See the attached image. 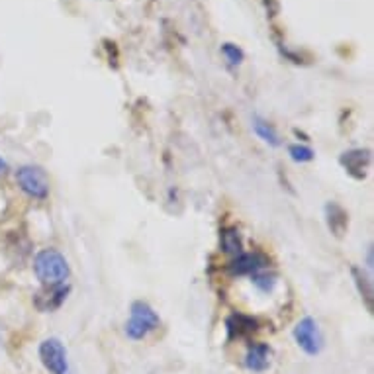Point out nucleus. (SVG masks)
Instances as JSON below:
<instances>
[{"mask_svg": "<svg viewBox=\"0 0 374 374\" xmlns=\"http://www.w3.org/2000/svg\"><path fill=\"white\" fill-rule=\"evenodd\" d=\"M251 277H253V282H255L263 292H270V290L275 288V284H277V277H275V275H269L265 269L255 272V275H251Z\"/></svg>", "mask_w": 374, "mask_h": 374, "instance_id": "16", "label": "nucleus"}, {"mask_svg": "<svg viewBox=\"0 0 374 374\" xmlns=\"http://www.w3.org/2000/svg\"><path fill=\"white\" fill-rule=\"evenodd\" d=\"M341 165L347 169V173L355 179H365L366 171L370 167V151L368 149H353V151H347L341 157Z\"/></svg>", "mask_w": 374, "mask_h": 374, "instance_id": "7", "label": "nucleus"}, {"mask_svg": "<svg viewBox=\"0 0 374 374\" xmlns=\"http://www.w3.org/2000/svg\"><path fill=\"white\" fill-rule=\"evenodd\" d=\"M69 290H71V286H65V284H55V286L46 288V290H41L34 296V304H36L39 312H53V310L61 307V304L65 302Z\"/></svg>", "mask_w": 374, "mask_h": 374, "instance_id": "6", "label": "nucleus"}, {"mask_svg": "<svg viewBox=\"0 0 374 374\" xmlns=\"http://www.w3.org/2000/svg\"><path fill=\"white\" fill-rule=\"evenodd\" d=\"M220 240L221 249L226 251V253H230L233 257H237V255L243 253V241H241L240 231L235 230V228H226V230L221 231Z\"/></svg>", "mask_w": 374, "mask_h": 374, "instance_id": "13", "label": "nucleus"}, {"mask_svg": "<svg viewBox=\"0 0 374 374\" xmlns=\"http://www.w3.org/2000/svg\"><path fill=\"white\" fill-rule=\"evenodd\" d=\"M159 324H161V319L153 307L144 300H137L132 304L130 319L125 321V335L134 341H139V339H145L151 331H155Z\"/></svg>", "mask_w": 374, "mask_h": 374, "instance_id": "2", "label": "nucleus"}, {"mask_svg": "<svg viewBox=\"0 0 374 374\" xmlns=\"http://www.w3.org/2000/svg\"><path fill=\"white\" fill-rule=\"evenodd\" d=\"M6 171H8V165H6V161H4V159L0 157V176L6 173Z\"/></svg>", "mask_w": 374, "mask_h": 374, "instance_id": "18", "label": "nucleus"}, {"mask_svg": "<svg viewBox=\"0 0 374 374\" xmlns=\"http://www.w3.org/2000/svg\"><path fill=\"white\" fill-rule=\"evenodd\" d=\"M326 218L329 231L335 237H343L347 230H349V216H347V212L337 202H329L326 206Z\"/></svg>", "mask_w": 374, "mask_h": 374, "instance_id": "10", "label": "nucleus"}, {"mask_svg": "<svg viewBox=\"0 0 374 374\" xmlns=\"http://www.w3.org/2000/svg\"><path fill=\"white\" fill-rule=\"evenodd\" d=\"M228 331L231 337H247L253 331H257V319L243 314H233L228 319Z\"/></svg>", "mask_w": 374, "mask_h": 374, "instance_id": "11", "label": "nucleus"}, {"mask_svg": "<svg viewBox=\"0 0 374 374\" xmlns=\"http://www.w3.org/2000/svg\"><path fill=\"white\" fill-rule=\"evenodd\" d=\"M288 155H290V159L292 161H296V163H310L312 159H314V151L307 147V145H290L288 147Z\"/></svg>", "mask_w": 374, "mask_h": 374, "instance_id": "15", "label": "nucleus"}, {"mask_svg": "<svg viewBox=\"0 0 374 374\" xmlns=\"http://www.w3.org/2000/svg\"><path fill=\"white\" fill-rule=\"evenodd\" d=\"M270 347L267 343H255L247 349L245 355V366L251 373H265L270 365Z\"/></svg>", "mask_w": 374, "mask_h": 374, "instance_id": "9", "label": "nucleus"}, {"mask_svg": "<svg viewBox=\"0 0 374 374\" xmlns=\"http://www.w3.org/2000/svg\"><path fill=\"white\" fill-rule=\"evenodd\" d=\"M353 279H355L356 282V288H359V292H361V296L365 298L366 300V306H368V310L373 312V296H374V292H373V280L370 279H366L365 275H363V270L361 269H356V267H353Z\"/></svg>", "mask_w": 374, "mask_h": 374, "instance_id": "14", "label": "nucleus"}, {"mask_svg": "<svg viewBox=\"0 0 374 374\" xmlns=\"http://www.w3.org/2000/svg\"><path fill=\"white\" fill-rule=\"evenodd\" d=\"M253 130H255V134L259 135L265 144H269L270 147H279L280 145L279 132L275 130V125L269 124L267 120H263L261 116H255V118H253Z\"/></svg>", "mask_w": 374, "mask_h": 374, "instance_id": "12", "label": "nucleus"}, {"mask_svg": "<svg viewBox=\"0 0 374 374\" xmlns=\"http://www.w3.org/2000/svg\"><path fill=\"white\" fill-rule=\"evenodd\" d=\"M34 272L41 284L55 286L65 284V280L71 277L67 259L57 249H41L34 259Z\"/></svg>", "mask_w": 374, "mask_h": 374, "instance_id": "1", "label": "nucleus"}, {"mask_svg": "<svg viewBox=\"0 0 374 374\" xmlns=\"http://www.w3.org/2000/svg\"><path fill=\"white\" fill-rule=\"evenodd\" d=\"M267 267V259L261 253H241L230 265L233 275H255Z\"/></svg>", "mask_w": 374, "mask_h": 374, "instance_id": "8", "label": "nucleus"}, {"mask_svg": "<svg viewBox=\"0 0 374 374\" xmlns=\"http://www.w3.org/2000/svg\"><path fill=\"white\" fill-rule=\"evenodd\" d=\"M16 183L20 191L29 198L46 200L49 194V176L38 165H24L16 171Z\"/></svg>", "mask_w": 374, "mask_h": 374, "instance_id": "3", "label": "nucleus"}, {"mask_svg": "<svg viewBox=\"0 0 374 374\" xmlns=\"http://www.w3.org/2000/svg\"><path fill=\"white\" fill-rule=\"evenodd\" d=\"M294 339H296L298 347L310 356L319 355L324 349V335H321V329L314 317L306 316L298 321L294 327Z\"/></svg>", "mask_w": 374, "mask_h": 374, "instance_id": "4", "label": "nucleus"}, {"mask_svg": "<svg viewBox=\"0 0 374 374\" xmlns=\"http://www.w3.org/2000/svg\"><path fill=\"white\" fill-rule=\"evenodd\" d=\"M221 51H223V55H226L230 65H240L243 61V51L237 46H233V43H223Z\"/></svg>", "mask_w": 374, "mask_h": 374, "instance_id": "17", "label": "nucleus"}, {"mask_svg": "<svg viewBox=\"0 0 374 374\" xmlns=\"http://www.w3.org/2000/svg\"><path fill=\"white\" fill-rule=\"evenodd\" d=\"M368 269H373V247H368Z\"/></svg>", "mask_w": 374, "mask_h": 374, "instance_id": "19", "label": "nucleus"}, {"mask_svg": "<svg viewBox=\"0 0 374 374\" xmlns=\"http://www.w3.org/2000/svg\"><path fill=\"white\" fill-rule=\"evenodd\" d=\"M39 359L43 366L51 374H67L69 373V361H67V349L59 341L57 337H49L46 341H41L39 345Z\"/></svg>", "mask_w": 374, "mask_h": 374, "instance_id": "5", "label": "nucleus"}]
</instances>
